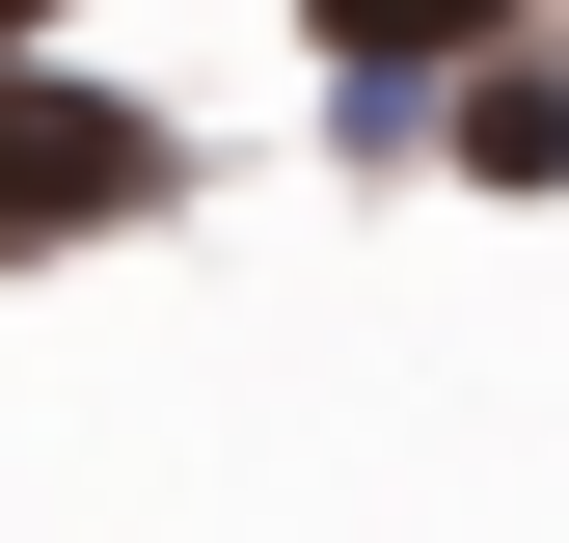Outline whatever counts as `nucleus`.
Masks as SVG:
<instances>
[{"instance_id":"obj_1","label":"nucleus","mask_w":569,"mask_h":543,"mask_svg":"<svg viewBox=\"0 0 569 543\" xmlns=\"http://www.w3.org/2000/svg\"><path fill=\"white\" fill-rule=\"evenodd\" d=\"M109 218H163V109L0 55V245H109Z\"/></svg>"},{"instance_id":"obj_2","label":"nucleus","mask_w":569,"mask_h":543,"mask_svg":"<svg viewBox=\"0 0 569 543\" xmlns=\"http://www.w3.org/2000/svg\"><path fill=\"white\" fill-rule=\"evenodd\" d=\"M352 82H435V55H516V0H299Z\"/></svg>"},{"instance_id":"obj_3","label":"nucleus","mask_w":569,"mask_h":543,"mask_svg":"<svg viewBox=\"0 0 569 543\" xmlns=\"http://www.w3.org/2000/svg\"><path fill=\"white\" fill-rule=\"evenodd\" d=\"M461 164H488V190H542V164H569V82H542V55H488V82H461Z\"/></svg>"},{"instance_id":"obj_4","label":"nucleus","mask_w":569,"mask_h":543,"mask_svg":"<svg viewBox=\"0 0 569 543\" xmlns=\"http://www.w3.org/2000/svg\"><path fill=\"white\" fill-rule=\"evenodd\" d=\"M28 28H54V0H0V55H28Z\"/></svg>"}]
</instances>
